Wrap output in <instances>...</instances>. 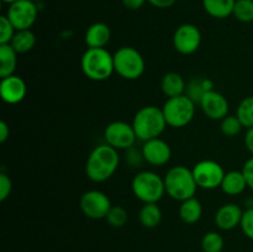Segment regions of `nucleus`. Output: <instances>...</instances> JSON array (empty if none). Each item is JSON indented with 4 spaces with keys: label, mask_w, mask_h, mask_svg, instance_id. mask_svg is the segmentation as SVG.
Masks as SVG:
<instances>
[{
    "label": "nucleus",
    "mask_w": 253,
    "mask_h": 252,
    "mask_svg": "<svg viewBox=\"0 0 253 252\" xmlns=\"http://www.w3.org/2000/svg\"><path fill=\"white\" fill-rule=\"evenodd\" d=\"M131 189L143 204L158 203L166 194L165 179L152 170H141L133 177Z\"/></svg>",
    "instance_id": "nucleus-5"
},
{
    "label": "nucleus",
    "mask_w": 253,
    "mask_h": 252,
    "mask_svg": "<svg viewBox=\"0 0 253 252\" xmlns=\"http://www.w3.org/2000/svg\"><path fill=\"white\" fill-rule=\"evenodd\" d=\"M199 105L205 116L211 120L221 121L225 116L229 115V101L221 93L215 91L214 89L207 91L202 96Z\"/></svg>",
    "instance_id": "nucleus-14"
},
{
    "label": "nucleus",
    "mask_w": 253,
    "mask_h": 252,
    "mask_svg": "<svg viewBox=\"0 0 253 252\" xmlns=\"http://www.w3.org/2000/svg\"><path fill=\"white\" fill-rule=\"evenodd\" d=\"M152 6L158 7V9H167V7L173 6L177 0H147Z\"/></svg>",
    "instance_id": "nucleus-36"
},
{
    "label": "nucleus",
    "mask_w": 253,
    "mask_h": 252,
    "mask_svg": "<svg viewBox=\"0 0 253 252\" xmlns=\"http://www.w3.org/2000/svg\"><path fill=\"white\" fill-rule=\"evenodd\" d=\"M39 9L36 2L32 0H17L9 5L6 16L11 21L16 31L30 30V27L36 22Z\"/></svg>",
    "instance_id": "nucleus-11"
},
{
    "label": "nucleus",
    "mask_w": 253,
    "mask_h": 252,
    "mask_svg": "<svg viewBox=\"0 0 253 252\" xmlns=\"http://www.w3.org/2000/svg\"><path fill=\"white\" fill-rule=\"evenodd\" d=\"M84 76L94 82L106 81L115 72L114 54L106 48H88L81 59Z\"/></svg>",
    "instance_id": "nucleus-4"
},
{
    "label": "nucleus",
    "mask_w": 253,
    "mask_h": 252,
    "mask_svg": "<svg viewBox=\"0 0 253 252\" xmlns=\"http://www.w3.org/2000/svg\"><path fill=\"white\" fill-rule=\"evenodd\" d=\"M202 43V32L195 25L183 24L173 34V46L180 54L189 56L198 51Z\"/></svg>",
    "instance_id": "nucleus-12"
},
{
    "label": "nucleus",
    "mask_w": 253,
    "mask_h": 252,
    "mask_svg": "<svg viewBox=\"0 0 253 252\" xmlns=\"http://www.w3.org/2000/svg\"><path fill=\"white\" fill-rule=\"evenodd\" d=\"M126 161H127L128 165H131V167H136V166H138L145 160H143V156L141 151H136L135 148L131 147L128 150H126Z\"/></svg>",
    "instance_id": "nucleus-34"
},
{
    "label": "nucleus",
    "mask_w": 253,
    "mask_h": 252,
    "mask_svg": "<svg viewBox=\"0 0 253 252\" xmlns=\"http://www.w3.org/2000/svg\"><path fill=\"white\" fill-rule=\"evenodd\" d=\"M236 0H203L205 11L215 19H226L234 12Z\"/></svg>",
    "instance_id": "nucleus-22"
},
{
    "label": "nucleus",
    "mask_w": 253,
    "mask_h": 252,
    "mask_svg": "<svg viewBox=\"0 0 253 252\" xmlns=\"http://www.w3.org/2000/svg\"><path fill=\"white\" fill-rule=\"evenodd\" d=\"M245 146L249 150V152L253 156V127L247 128V132L245 135Z\"/></svg>",
    "instance_id": "nucleus-38"
},
{
    "label": "nucleus",
    "mask_w": 253,
    "mask_h": 252,
    "mask_svg": "<svg viewBox=\"0 0 253 252\" xmlns=\"http://www.w3.org/2000/svg\"><path fill=\"white\" fill-rule=\"evenodd\" d=\"M232 15L241 22H252L253 0H236Z\"/></svg>",
    "instance_id": "nucleus-28"
},
{
    "label": "nucleus",
    "mask_w": 253,
    "mask_h": 252,
    "mask_svg": "<svg viewBox=\"0 0 253 252\" xmlns=\"http://www.w3.org/2000/svg\"><path fill=\"white\" fill-rule=\"evenodd\" d=\"M161 88H162L163 94L168 98H174V96L183 95L187 89L184 79L179 73L175 72H169L165 74L161 82Z\"/></svg>",
    "instance_id": "nucleus-19"
},
{
    "label": "nucleus",
    "mask_w": 253,
    "mask_h": 252,
    "mask_svg": "<svg viewBox=\"0 0 253 252\" xmlns=\"http://www.w3.org/2000/svg\"><path fill=\"white\" fill-rule=\"evenodd\" d=\"M10 44L17 53H26L36 44V36L31 30H20L15 32Z\"/></svg>",
    "instance_id": "nucleus-24"
},
{
    "label": "nucleus",
    "mask_w": 253,
    "mask_h": 252,
    "mask_svg": "<svg viewBox=\"0 0 253 252\" xmlns=\"http://www.w3.org/2000/svg\"><path fill=\"white\" fill-rule=\"evenodd\" d=\"M106 221L113 227H123L125 226L128 220V214L125 208L120 205H113L110 211L106 215Z\"/></svg>",
    "instance_id": "nucleus-30"
},
{
    "label": "nucleus",
    "mask_w": 253,
    "mask_h": 252,
    "mask_svg": "<svg viewBox=\"0 0 253 252\" xmlns=\"http://www.w3.org/2000/svg\"><path fill=\"white\" fill-rule=\"evenodd\" d=\"M147 0H123V4L128 10H138L145 5Z\"/></svg>",
    "instance_id": "nucleus-37"
},
{
    "label": "nucleus",
    "mask_w": 253,
    "mask_h": 252,
    "mask_svg": "<svg viewBox=\"0 0 253 252\" xmlns=\"http://www.w3.org/2000/svg\"><path fill=\"white\" fill-rule=\"evenodd\" d=\"M188 94L190 99L195 101V103H199L202 96L204 95L207 91L212 90V82L209 79L205 78H195L188 84Z\"/></svg>",
    "instance_id": "nucleus-25"
},
{
    "label": "nucleus",
    "mask_w": 253,
    "mask_h": 252,
    "mask_svg": "<svg viewBox=\"0 0 253 252\" xmlns=\"http://www.w3.org/2000/svg\"><path fill=\"white\" fill-rule=\"evenodd\" d=\"M145 59L133 47L124 46L114 53V68L124 79L135 81L145 72Z\"/></svg>",
    "instance_id": "nucleus-7"
},
{
    "label": "nucleus",
    "mask_w": 253,
    "mask_h": 252,
    "mask_svg": "<svg viewBox=\"0 0 253 252\" xmlns=\"http://www.w3.org/2000/svg\"><path fill=\"white\" fill-rule=\"evenodd\" d=\"M104 138L108 145L119 151L133 147L137 136L132 124L126 121H113L104 130Z\"/></svg>",
    "instance_id": "nucleus-9"
},
{
    "label": "nucleus",
    "mask_w": 253,
    "mask_h": 252,
    "mask_svg": "<svg viewBox=\"0 0 253 252\" xmlns=\"http://www.w3.org/2000/svg\"><path fill=\"white\" fill-rule=\"evenodd\" d=\"M27 88L24 79L19 76H12L2 78L0 82V96L4 103L14 105L22 101L26 96Z\"/></svg>",
    "instance_id": "nucleus-15"
},
{
    "label": "nucleus",
    "mask_w": 253,
    "mask_h": 252,
    "mask_svg": "<svg viewBox=\"0 0 253 252\" xmlns=\"http://www.w3.org/2000/svg\"><path fill=\"white\" fill-rule=\"evenodd\" d=\"M2 2H5V4H12V2H15V1H17V0H1Z\"/></svg>",
    "instance_id": "nucleus-40"
},
{
    "label": "nucleus",
    "mask_w": 253,
    "mask_h": 252,
    "mask_svg": "<svg viewBox=\"0 0 253 252\" xmlns=\"http://www.w3.org/2000/svg\"><path fill=\"white\" fill-rule=\"evenodd\" d=\"M236 115L244 127H253V96H246L242 99L241 103L237 106Z\"/></svg>",
    "instance_id": "nucleus-26"
},
{
    "label": "nucleus",
    "mask_w": 253,
    "mask_h": 252,
    "mask_svg": "<svg viewBox=\"0 0 253 252\" xmlns=\"http://www.w3.org/2000/svg\"><path fill=\"white\" fill-rule=\"evenodd\" d=\"M138 220L146 229H155L162 221V210L158 207L157 203L143 204V207L138 211Z\"/></svg>",
    "instance_id": "nucleus-23"
},
{
    "label": "nucleus",
    "mask_w": 253,
    "mask_h": 252,
    "mask_svg": "<svg viewBox=\"0 0 253 252\" xmlns=\"http://www.w3.org/2000/svg\"><path fill=\"white\" fill-rule=\"evenodd\" d=\"M242 124L237 115H227L225 116L220 124V130H221L222 135L227 136V137H234V136L239 135L242 130Z\"/></svg>",
    "instance_id": "nucleus-29"
},
{
    "label": "nucleus",
    "mask_w": 253,
    "mask_h": 252,
    "mask_svg": "<svg viewBox=\"0 0 253 252\" xmlns=\"http://www.w3.org/2000/svg\"><path fill=\"white\" fill-rule=\"evenodd\" d=\"M240 227H241L245 236L249 237L250 240L253 241V207L249 208V209L244 211Z\"/></svg>",
    "instance_id": "nucleus-32"
},
{
    "label": "nucleus",
    "mask_w": 253,
    "mask_h": 252,
    "mask_svg": "<svg viewBox=\"0 0 253 252\" xmlns=\"http://www.w3.org/2000/svg\"><path fill=\"white\" fill-rule=\"evenodd\" d=\"M32 1H35V2H37V1H41V0H32Z\"/></svg>",
    "instance_id": "nucleus-41"
},
{
    "label": "nucleus",
    "mask_w": 253,
    "mask_h": 252,
    "mask_svg": "<svg viewBox=\"0 0 253 252\" xmlns=\"http://www.w3.org/2000/svg\"><path fill=\"white\" fill-rule=\"evenodd\" d=\"M141 152H142L143 160L156 167L167 165L172 157L170 146L160 137L145 141L142 148H141Z\"/></svg>",
    "instance_id": "nucleus-13"
},
{
    "label": "nucleus",
    "mask_w": 253,
    "mask_h": 252,
    "mask_svg": "<svg viewBox=\"0 0 253 252\" xmlns=\"http://www.w3.org/2000/svg\"><path fill=\"white\" fill-rule=\"evenodd\" d=\"M15 32H16V29L11 24V21L7 19L6 15L0 16V44L10 43Z\"/></svg>",
    "instance_id": "nucleus-31"
},
{
    "label": "nucleus",
    "mask_w": 253,
    "mask_h": 252,
    "mask_svg": "<svg viewBox=\"0 0 253 252\" xmlns=\"http://www.w3.org/2000/svg\"><path fill=\"white\" fill-rule=\"evenodd\" d=\"M10 135V128L5 121H0V142L4 143Z\"/></svg>",
    "instance_id": "nucleus-39"
},
{
    "label": "nucleus",
    "mask_w": 253,
    "mask_h": 252,
    "mask_svg": "<svg viewBox=\"0 0 253 252\" xmlns=\"http://www.w3.org/2000/svg\"><path fill=\"white\" fill-rule=\"evenodd\" d=\"M12 190V182L5 173H0V202H4L10 197Z\"/></svg>",
    "instance_id": "nucleus-33"
},
{
    "label": "nucleus",
    "mask_w": 253,
    "mask_h": 252,
    "mask_svg": "<svg viewBox=\"0 0 253 252\" xmlns=\"http://www.w3.org/2000/svg\"><path fill=\"white\" fill-rule=\"evenodd\" d=\"M220 188L227 195H240L249 187L242 170H230L225 173Z\"/></svg>",
    "instance_id": "nucleus-18"
},
{
    "label": "nucleus",
    "mask_w": 253,
    "mask_h": 252,
    "mask_svg": "<svg viewBox=\"0 0 253 252\" xmlns=\"http://www.w3.org/2000/svg\"><path fill=\"white\" fill-rule=\"evenodd\" d=\"M244 210L234 203L224 204L215 212V225L222 231H230L241 224Z\"/></svg>",
    "instance_id": "nucleus-16"
},
{
    "label": "nucleus",
    "mask_w": 253,
    "mask_h": 252,
    "mask_svg": "<svg viewBox=\"0 0 253 252\" xmlns=\"http://www.w3.org/2000/svg\"><path fill=\"white\" fill-rule=\"evenodd\" d=\"M179 217L183 222L193 225L199 221L203 216V205L195 197L180 202Z\"/></svg>",
    "instance_id": "nucleus-20"
},
{
    "label": "nucleus",
    "mask_w": 253,
    "mask_h": 252,
    "mask_svg": "<svg viewBox=\"0 0 253 252\" xmlns=\"http://www.w3.org/2000/svg\"><path fill=\"white\" fill-rule=\"evenodd\" d=\"M79 207L86 217L93 220L105 219L111 209V202L101 190L91 189L84 193L79 199Z\"/></svg>",
    "instance_id": "nucleus-10"
},
{
    "label": "nucleus",
    "mask_w": 253,
    "mask_h": 252,
    "mask_svg": "<svg viewBox=\"0 0 253 252\" xmlns=\"http://www.w3.org/2000/svg\"><path fill=\"white\" fill-rule=\"evenodd\" d=\"M166 193L172 199L178 202L193 198L197 193L198 187L193 170L185 166H174L165 175Z\"/></svg>",
    "instance_id": "nucleus-3"
},
{
    "label": "nucleus",
    "mask_w": 253,
    "mask_h": 252,
    "mask_svg": "<svg viewBox=\"0 0 253 252\" xmlns=\"http://www.w3.org/2000/svg\"><path fill=\"white\" fill-rule=\"evenodd\" d=\"M224 245V237L217 231L207 232L202 239V250L204 252H222Z\"/></svg>",
    "instance_id": "nucleus-27"
},
{
    "label": "nucleus",
    "mask_w": 253,
    "mask_h": 252,
    "mask_svg": "<svg viewBox=\"0 0 253 252\" xmlns=\"http://www.w3.org/2000/svg\"><path fill=\"white\" fill-rule=\"evenodd\" d=\"M192 170L198 187L207 190L219 188L226 173L219 162L212 160L199 161Z\"/></svg>",
    "instance_id": "nucleus-8"
},
{
    "label": "nucleus",
    "mask_w": 253,
    "mask_h": 252,
    "mask_svg": "<svg viewBox=\"0 0 253 252\" xmlns=\"http://www.w3.org/2000/svg\"><path fill=\"white\" fill-rule=\"evenodd\" d=\"M132 126L137 140L145 142V141L160 137L168 125L162 109L155 105H147L141 108L135 114Z\"/></svg>",
    "instance_id": "nucleus-2"
},
{
    "label": "nucleus",
    "mask_w": 253,
    "mask_h": 252,
    "mask_svg": "<svg viewBox=\"0 0 253 252\" xmlns=\"http://www.w3.org/2000/svg\"><path fill=\"white\" fill-rule=\"evenodd\" d=\"M111 39V30L105 22H94L88 27L84 41L88 48H105Z\"/></svg>",
    "instance_id": "nucleus-17"
},
{
    "label": "nucleus",
    "mask_w": 253,
    "mask_h": 252,
    "mask_svg": "<svg viewBox=\"0 0 253 252\" xmlns=\"http://www.w3.org/2000/svg\"><path fill=\"white\" fill-rule=\"evenodd\" d=\"M242 172H244L245 178H246L247 187L253 192V156L245 162Z\"/></svg>",
    "instance_id": "nucleus-35"
},
{
    "label": "nucleus",
    "mask_w": 253,
    "mask_h": 252,
    "mask_svg": "<svg viewBox=\"0 0 253 252\" xmlns=\"http://www.w3.org/2000/svg\"><path fill=\"white\" fill-rule=\"evenodd\" d=\"M120 156L116 148L108 143L99 145L89 155L85 163V174L91 182L101 183L108 180L116 172Z\"/></svg>",
    "instance_id": "nucleus-1"
},
{
    "label": "nucleus",
    "mask_w": 253,
    "mask_h": 252,
    "mask_svg": "<svg viewBox=\"0 0 253 252\" xmlns=\"http://www.w3.org/2000/svg\"><path fill=\"white\" fill-rule=\"evenodd\" d=\"M17 54L10 43L0 44V78L14 74L17 66Z\"/></svg>",
    "instance_id": "nucleus-21"
},
{
    "label": "nucleus",
    "mask_w": 253,
    "mask_h": 252,
    "mask_svg": "<svg viewBox=\"0 0 253 252\" xmlns=\"http://www.w3.org/2000/svg\"><path fill=\"white\" fill-rule=\"evenodd\" d=\"M167 125L173 128H182L190 124L195 115V101L187 94L168 98L162 108Z\"/></svg>",
    "instance_id": "nucleus-6"
}]
</instances>
